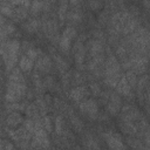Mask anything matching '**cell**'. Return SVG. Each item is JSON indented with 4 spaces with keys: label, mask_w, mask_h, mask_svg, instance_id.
Masks as SVG:
<instances>
[{
    "label": "cell",
    "mask_w": 150,
    "mask_h": 150,
    "mask_svg": "<svg viewBox=\"0 0 150 150\" xmlns=\"http://www.w3.org/2000/svg\"><path fill=\"white\" fill-rule=\"evenodd\" d=\"M27 93V87L25 83H19V82H13L9 81L7 84V91H6V101L9 103L19 102L25 94Z\"/></svg>",
    "instance_id": "1"
},
{
    "label": "cell",
    "mask_w": 150,
    "mask_h": 150,
    "mask_svg": "<svg viewBox=\"0 0 150 150\" xmlns=\"http://www.w3.org/2000/svg\"><path fill=\"white\" fill-rule=\"evenodd\" d=\"M80 110L90 120H95L98 115V105L94 98H87L80 104Z\"/></svg>",
    "instance_id": "2"
},
{
    "label": "cell",
    "mask_w": 150,
    "mask_h": 150,
    "mask_svg": "<svg viewBox=\"0 0 150 150\" xmlns=\"http://www.w3.org/2000/svg\"><path fill=\"white\" fill-rule=\"evenodd\" d=\"M104 138H105V142L110 150H128L127 146L124 145L120 134L108 132V134H104Z\"/></svg>",
    "instance_id": "3"
},
{
    "label": "cell",
    "mask_w": 150,
    "mask_h": 150,
    "mask_svg": "<svg viewBox=\"0 0 150 150\" xmlns=\"http://www.w3.org/2000/svg\"><path fill=\"white\" fill-rule=\"evenodd\" d=\"M107 103H108L107 104L108 112L110 115H112V116H116L120 112L121 107H122V98H121V96L118 94L114 93V94H111L109 96V101Z\"/></svg>",
    "instance_id": "4"
},
{
    "label": "cell",
    "mask_w": 150,
    "mask_h": 150,
    "mask_svg": "<svg viewBox=\"0 0 150 150\" xmlns=\"http://www.w3.org/2000/svg\"><path fill=\"white\" fill-rule=\"evenodd\" d=\"M104 74H105V77L112 76L116 74H121V66H120V63L115 56L110 55L109 59L107 60L105 67H104Z\"/></svg>",
    "instance_id": "5"
},
{
    "label": "cell",
    "mask_w": 150,
    "mask_h": 150,
    "mask_svg": "<svg viewBox=\"0 0 150 150\" xmlns=\"http://www.w3.org/2000/svg\"><path fill=\"white\" fill-rule=\"evenodd\" d=\"M131 87L128 84L127 80H125V76H121L118 83L116 84V90L118 94H121L122 96H125V97H131L132 96V91H131Z\"/></svg>",
    "instance_id": "6"
},
{
    "label": "cell",
    "mask_w": 150,
    "mask_h": 150,
    "mask_svg": "<svg viewBox=\"0 0 150 150\" xmlns=\"http://www.w3.org/2000/svg\"><path fill=\"white\" fill-rule=\"evenodd\" d=\"M6 122L9 128H16V127H19V124H21L23 122V117L19 111H12L8 115Z\"/></svg>",
    "instance_id": "7"
},
{
    "label": "cell",
    "mask_w": 150,
    "mask_h": 150,
    "mask_svg": "<svg viewBox=\"0 0 150 150\" xmlns=\"http://www.w3.org/2000/svg\"><path fill=\"white\" fill-rule=\"evenodd\" d=\"M120 129L122 132L128 134L129 136H134L137 134V127L134 124V122L130 121H121L120 122Z\"/></svg>",
    "instance_id": "8"
},
{
    "label": "cell",
    "mask_w": 150,
    "mask_h": 150,
    "mask_svg": "<svg viewBox=\"0 0 150 150\" xmlns=\"http://www.w3.org/2000/svg\"><path fill=\"white\" fill-rule=\"evenodd\" d=\"M36 68L43 73H49L52 69V61L48 56H42L39 57L38 62H36Z\"/></svg>",
    "instance_id": "9"
},
{
    "label": "cell",
    "mask_w": 150,
    "mask_h": 150,
    "mask_svg": "<svg viewBox=\"0 0 150 150\" xmlns=\"http://www.w3.org/2000/svg\"><path fill=\"white\" fill-rule=\"evenodd\" d=\"M136 27H137V20L130 15V16L125 20V22L123 23V26H122V30H121V32H123L124 34H128V33L134 32Z\"/></svg>",
    "instance_id": "10"
},
{
    "label": "cell",
    "mask_w": 150,
    "mask_h": 150,
    "mask_svg": "<svg viewBox=\"0 0 150 150\" xmlns=\"http://www.w3.org/2000/svg\"><path fill=\"white\" fill-rule=\"evenodd\" d=\"M86 93H87V88L84 86L75 87L70 90V97L73 101H80L86 96Z\"/></svg>",
    "instance_id": "11"
},
{
    "label": "cell",
    "mask_w": 150,
    "mask_h": 150,
    "mask_svg": "<svg viewBox=\"0 0 150 150\" xmlns=\"http://www.w3.org/2000/svg\"><path fill=\"white\" fill-rule=\"evenodd\" d=\"M89 49L91 52V54L95 56V55H98V54H102L104 47H103V43L100 41V40H91L89 42Z\"/></svg>",
    "instance_id": "12"
},
{
    "label": "cell",
    "mask_w": 150,
    "mask_h": 150,
    "mask_svg": "<svg viewBox=\"0 0 150 150\" xmlns=\"http://www.w3.org/2000/svg\"><path fill=\"white\" fill-rule=\"evenodd\" d=\"M27 16V8L26 7H16V8H13V13H12V18L15 20V21H21L23 19H26Z\"/></svg>",
    "instance_id": "13"
},
{
    "label": "cell",
    "mask_w": 150,
    "mask_h": 150,
    "mask_svg": "<svg viewBox=\"0 0 150 150\" xmlns=\"http://www.w3.org/2000/svg\"><path fill=\"white\" fill-rule=\"evenodd\" d=\"M8 80L13 82H19V83H25V77L20 70V68H14L12 73L8 75Z\"/></svg>",
    "instance_id": "14"
},
{
    "label": "cell",
    "mask_w": 150,
    "mask_h": 150,
    "mask_svg": "<svg viewBox=\"0 0 150 150\" xmlns=\"http://www.w3.org/2000/svg\"><path fill=\"white\" fill-rule=\"evenodd\" d=\"M19 68L21 71H29L32 68H33V61L27 57L26 55L21 56L20 59V63H19Z\"/></svg>",
    "instance_id": "15"
},
{
    "label": "cell",
    "mask_w": 150,
    "mask_h": 150,
    "mask_svg": "<svg viewBox=\"0 0 150 150\" xmlns=\"http://www.w3.org/2000/svg\"><path fill=\"white\" fill-rule=\"evenodd\" d=\"M70 43H71V40L64 35H61L60 38V49L63 52V53H68L69 49H70Z\"/></svg>",
    "instance_id": "16"
},
{
    "label": "cell",
    "mask_w": 150,
    "mask_h": 150,
    "mask_svg": "<svg viewBox=\"0 0 150 150\" xmlns=\"http://www.w3.org/2000/svg\"><path fill=\"white\" fill-rule=\"evenodd\" d=\"M127 142L134 150H143V144H142L141 139H137V138H134L131 136H128L127 137Z\"/></svg>",
    "instance_id": "17"
},
{
    "label": "cell",
    "mask_w": 150,
    "mask_h": 150,
    "mask_svg": "<svg viewBox=\"0 0 150 150\" xmlns=\"http://www.w3.org/2000/svg\"><path fill=\"white\" fill-rule=\"evenodd\" d=\"M124 76H125V80H127L128 84H129L131 88L136 87V83H137V77H136V74H135L132 70H130V69H129Z\"/></svg>",
    "instance_id": "18"
},
{
    "label": "cell",
    "mask_w": 150,
    "mask_h": 150,
    "mask_svg": "<svg viewBox=\"0 0 150 150\" xmlns=\"http://www.w3.org/2000/svg\"><path fill=\"white\" fill-rule=\"evenodd\" d=\"M70 121H71V124H73V127L75 128V130L77 131V132H80V131H82V129H83V123H82V121L77 117V116H75V115H70Z\"/></svg>",
    "instance_id": "19"
},
{
    "label": "cell",
    "mask_w": 150,
    "mask_h": 150,
    "mask_svg": "<svg viewBox=\"0 0 150 150\" xmlns=\"http://www.w3.org/2000/svg\"><path fill=\"white\" fill-rule=\"evenodd\" d=\"M54 124H55V132H56L57 135H61L62 131H63V128H64V123H63V118H62V116H60V115L56 116Z\"/></svg>",
    "instance_id": "20"
},
{
    "label": "cell",
    "mask_w": 150,
    "mask_h": 150,
    "mask_svg": "<svg viewBox=\"0 0 150 150\" xmlns=\"http://www.w3.org/2000/svg\"><path fill=\"white\" fill-rule=\"evenodd\" d=\"M122 75L121 74H116V75H112V76H108V77L104 79V81H105V83L109 87H116V84L118 83V81H120V79H121Z\"/></svg>",
    "instance_id": "21"
},
{
    "label": "cell",
    "mask_w": 150,
    "mask_h": 150,
    "mask_svg": "<svg viewBox=\"0 0 150 150\" xmlns=\"http://www.w3.org/2000/svg\"><path fill=\"white\" fill-rule=\"evenodd\" d=\"M26 29L29 32V33H33V32H36L38 30V27H39V22L36 19H30L27 21V23L25 25Z\"/></svg>",
    "instance_id": "22"
},
{
    "label": "cell",
    "mask_w": 150,
    "mask_h": 150,
    "mask_svg": "<svg viewBox=\"0 0 150 150\" xmlns=\"http://www.w3.org/2000/svg\"><path fill=\"white\" fill-rule=\"evenodd\" d=\"M55 62H56V66H57V68L60 69V70H66L67 68H68V64H67V62L60 56V55H55Z\"/></svg>",
    "instance_id": "23"
},
{
    "label": "cell",
    "mask_w": 150,
    "mask_h": 150,
    "mask_svg": "<svg viewBox=\"0 0 150 150\" xmlns=\"http://www.w3.org/2000/svg\"><path fill=\"white\" fill-rule=\"evenodd\" d=\"M68 19L71 21V22H80L81 21V13L79 11H71L68 13Z\"/></svg>",
    "instance_id": "24"
},
{
    "label": "cell",
    "mask_w": 150,
    "mask_h": 150,
    "mask_svg": "<svg viewBox=\"0 0 150 150\" xmlns=\"http://www.w3.org/2000/svg\"><path fill=\"white\" fill-rule=\"evenodd\" d=\"M62 35H64V36H67V38H69V39L71 40L73 38L76 36V29H75L74 27H71V26H68V27L64 28Z\"/></svg>",
    "instance_id": "25"
},
{
    "label": "cell",
    "mask_w": 150,
    "mask_h": 150,
    "mask_svg": "<svg viewBox=\"0 0 150 150\" xmlns=\"http://www.w3.org/2000/svg\"><path fill=\"white\" fill-rule=\"evenodd\" d=\"M36 109L40 110L42 115H45L47 111V103H45V101L42 98H38L36 100Z\"/></svg>",
    "instance_id": "26"
},
{
    "label": "cell",
    "mask_w": 150,
    "mask_h": 150,
    "mask_svg": "<svg viewBox=\"0 0 150 150\" xmlns=\"http://www.w3.org/2000/svg\"><path fill=\"white\" fill-rule=\"evenodd\" d=\"M23 127L26 128V130H27L29 134L34 135V121H32L30 118L23 120Z\"/></svg>",
    "instance_id": "27"
},
{
    "label": "cell",
    "mask_w": 150,
    "mask_h": 150,
    "mask_svg": "<svg viewBox=\"0 0 150 150\" xmlns=\"http://www.w3.org/2000/svg\"><path fill=\"white\" fill-rule=\"evenodd\" d=\"M7 107H8L9 109H12V110H15V111H19V110L21 111V110H25V109H26L25 103H16V102H14V103H8Z\"/></svg>",
    "instance_id": "28"
},
{
    "label": "cell",
    "mask_w": 150,
    "mask_h": 150,
    "mask_svg": "<svg viewBox=\"0 0 150 150\" xmlns=\"http://www.w3.org/2000/svg\"><path fill=\"white\" fill-rule=\"evenodd\" d=\"M38 54H39V50H38V49H35V48H29V49H27L26 56L29 57L32 61H34L35 59H38Z\"/></svg>",
    "instance_id": "29"
},
{
    "label": "cell",
    "mask_w": 150,
    "mask_h": 150,
    "mask_svg": "<svg viewBox=\"0 0 150 150\" xmlns=\"http://www.w3.org/2000/svg\"><path fill=\"white\" fill-rule=\"evenodd\" d=\"M42 124H43V128L47 132H52V122H50V118L48 116H45L43 120H42Z\"/></svg>",
    "instance_id": "30"
},
{
    "label": "cell",
    "mask_w": 150,
    "mask_h": 150,
    "mask_svg": "<svg viewBox=\"0 0 150 150\" xmlns=\"http://www.w3.org/2000/svg\"><path fill=\"white\" fill-rule=\"evenodd\" d=\"M67 6L68 4L67 2H60V9H59V15L61 18V20H63L66 18V11H67Z\"/></svg>",
    "instance_id": "31"
},
{
    "label": "cell",
    "mask_w": 150,
    "mask_h": 150,
    "mask_svg": "<svg viewBox=\"0 0 150 150\" xmlns=\"http://www.w3.org/2000/svg\"><path fill=\"white\" fill-rule=\"evenodd\" d=\"M30 5H32V12H33V13H38V12L42 8V6L45 5V2H38V1H34V2H32Z\"/></svg>",
    "instance_id": "32"
},
{
    "label": "cell",
    "mask_w": 150,
    "mask_h": 150,
    "mask_svg": "<svg viewBox=\"0 0 150 150\" xmlns=\"http://www.w3.org/2000/svg\"><path fill=\"white\" fill-rule=\"evenodd\" d=\"M90 89H91V91L94 93L95 96H98L101 94V89H100V87H98L97 83H91L90 84Z\"/></svg>",
    "instance_id": "33"
},
{
    "label": "cell",
    "mask_w": 150,
    "mask_h": 150,
    "mask_svg": "<svg viewBox=\"0 0 150 150\" xmlns=\"http://www.w3.org/2000/svg\"><path fill=\"white\" fill-rule=\"evenodd\" d=\"M89 6H90V8L93 9V11H97V9H100L102 6H103V4L102 2H98V1H91V2H89Z\"/></svg>",
    "instance_id": "34"
},
{
    "label": "cell",
    "mask_w": 150,
    "mask_h": 150,
    "mask_svg": "<svg viewBox=\"0 0 150 150\" xmlns=\"http://www.w3.org/2000/svg\"><path fill=\"white\" fill-rule=\"evenodd\" d=\"M1 61H2V59H1V56H0V63H1Z\"/></svg>",
    "instance_id": "35"
},
{
    "label": "cell",
    "mask_w": 150,
    "mask_h": 150,
    "mask_svg": "<svg viewBox=\"0 0 150 150\" xmlns=\"http://www.w3.org/2000/svg\"><path fill=\"white\" fill-rule=\"evenodd\" d=\"M54 150H59V149H54Z\"/></svg>",
    "instance_id": "36"
},
{
    "label": "cell",
    "mask_w": 150,
    "mask_h": 150,
    "mask_svg": "<svg viewBox=\"0 0 150 150\" xmlns=\"http://www.w3.org/2000/svg\"><path fill=\"white\" fill-rule=\"evenodd\" d=\"M97 150H100V149H97Z\"/></svg>",
    "instance_id": "37"
}]
</instances>
